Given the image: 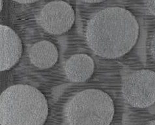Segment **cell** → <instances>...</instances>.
I'll use <instances>...</instances> for the list:
<instances>
[{"mask_svg":"<svg viewBox=\"0 0 155 125\" xmlns=\"http://www.w3.org/2000/svg\"><path fill=\"white\" fill-rule=\"evenodd\" d=\"M140 26L131 12L119 7L103 8L89 20L86 43L96 55L115 59L127 54L139 37Z\"/></svg>","mask_w":155,"mask_h":125,"instance_id":"6da1fadb","label":"cell"},{"mask_svg":"<svg viewBox=\"0 0 155 125\" xmlns=\"http://www.w3.org/2000/svg\"><path fill=\"white\" fill-rule=\"evenodd\" d=\"M48 115L45 96L27 84L11 86L0 96V124H44Z\"/></svg>","mask_w":155,"mask_h":125,"instance_id":"7a4b0ae2","label":"cell"},{"mask_svg":"<svg viewBox=\"0 0 155 125\" xmlns=\"http://www.w3.org/2000/svg\"><path fill=\"white\" fill-rule=\"evenodd\" d=\"M113 99L98 89H87L75 94L63 110L66 124H110L114 119Z\"/></svg>","mask_w":155,"mask_h":125,"instance_id":"3957f363","label":"cell"},{"mask_svg":"<svg viewBox=\"0 0 155 125\" xmlns=\"http://www.w3.org/2000/svg\"><path fill=\"white\" fill-rule=\"evenodd\" d=\"M123 97L129 105L146 108L155 103V71L141 70L127 75L122 80Z\"/></svg>","mask_w":155,"mask_h":125,"instance_id":"277c9868","label":"cell"},{"mask_svg":"<svg viewBox=\"0 0 155 125\" xmlns=\"http://www.w3.org/2000/svg\"><path fill=\"white\" fill-rule=\"evenodd\" d=\"M75 13L72 6L63 1H52L42 7L37 16L38 25L46 32L60 35L72 28Z\"/></svg>","mask_w":155,"mask_h":125,"instance_id":"5b68a950","label":"cell"},{"mask_svg":"<svg viewBox=\"0 0 155 125\" xmlns=\"http://www.w3.org/2000/svg\"><path fill=\"white\" fill-rule=\"evenodd\" d=\"M22 43L13 30L6 25H0V70H10L20 59Z\"/></svg>","mask_w":155,"mask_h":125,"instance_id":"8992f818","label":"cell"},{"mask_svg":"<svg viewBox=\"0 0 155 125\" xmlns=\"http://www.w3.org/2000/svg\"><path fill=\"white\" fill-rule=\"evenodd\" d=\"M94 70V63L89 55L75 54L68 58L64 65L67 79L72 83H83L91 77Z\"/></svg>","mask_w":155,"mask_h":125,"instance_id":"52a82bcc","label":"cell"},{"mask_svg":"<svg viewBox=\"0 0 155 125\" xmlns=\"http://www.w3.org/2000/svg\"><path fill=\"white\" fill-rule=\"evenodd\" d=\"M59 53L57 47L48 40L38 42L29 49L30 61L39 69H49L58 62Z\"/></svg>","mask_w":155,"mask_h":125,"instance_id":"ba28073f","label":"cell"},{"mask_svg":"<svg viewBox=\"0 0 155 125\" xmlns=\"http://www.w3.org/2000/svg\"><path fill=\"white\" fill-rule=\"evenodd\" d=\"M144 5L150 14L155 16V0H143Z\"/></svg>","mask_w":155,"mask_h":125,"instance_id":"9c48e42d","label":"cell"},{"mask_svg":"<svg viewBox=\"0 0 155 125\" xmlns=\"http://www.w3.org/2000/svg\"><path fill=\"white\" fill-rule=\"evenodd\" d=\"M150 55H151V57L155 61V31L152 36L151 40H150Z\"/></svg>","mask_w":155,"mask_h":125,"instance_id":"30bf717a","label":"cell"},{"mask_svg":"<svg viewBox=\"0 0 155 125\" xmlns=\"http://www.w3.org/2000/svg\"><path fill=\"white\" fill-rule=\"evenodd\" d=\"M13 1L21 4H28L35 3L37 1H39V0H13Z\"/></svg>","mask_w":155,"mask_h":125,"instance_id":"8fae6325","label":"cell"},{"mask_svg":"<svg viewBox=\"0 0 155 125\" xmlns=\"http://www.w3.org/2000/svg\"><path fill=\"white\" fill-rule=\"evenodd\" d=\"M81 1L87 3H97L104 2L105 0H81Z\"/></svg>","mask_w":155,"mask_h":125,"instance_id":"7c38bea8","label":"cell"},{"mask_svg":"<svg viewBox=\"0 0 155 125\" xmlns=\"http://www.w3.org/2000/svg\"><path fill=\"white\" fill-rule=\"evenodd\" d=\"M148 124H155V119L151 120V121H150L147 123Z\"/></svg>","mask_w":155,"mask_h":125,"instance_id":"4fadbf2b","label":"cell"},{"mask_svg":"<svg viewBox=\"0 0 155 125\" xmlns=\"http://www.w3.org/2000/svg\"><path fill=\"white\" fill-rule=\"evenodd\" d=\"M2 7H3V1L1 0V10H2Z\"/></svg>","mask_w":155,"mask_h":125,"instance_id":"5bb4252c","label":"cell"}]
</instances>
